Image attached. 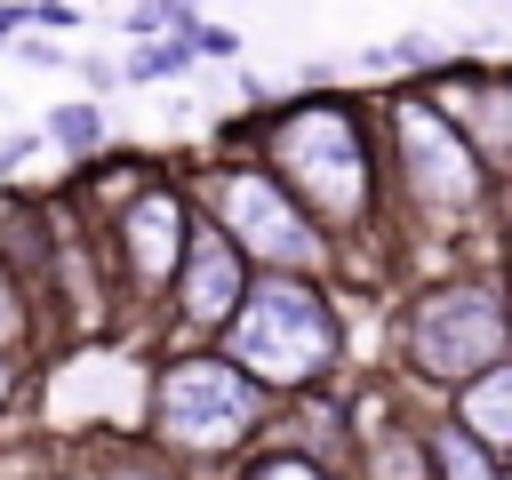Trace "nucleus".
<instances>
[{"label": "nucleus", "instance_id": "9b49d317", "mask_svg": "<svg viewBox=\"0 0 512 480\" xmlns=\"http://www.w3.org/2000/svg\"><path fill=\"white\" fill-rule=\"evenodd\" d=\"M424 472H432V480H496L488 448H480L464 424H432V432H424Z\"/></svg>", "mask_w": 512, "mask_h": 480}, {"label": "nucleus", "instance_id": "20e7f679", "mask_svg": "<svg viewBox=\"0 0 512 480\" xmlns=\"http://www.w3.org/2000/svg\"><path fill=\"white\" fill-rule=\"evenodd\" d=\"M208 224L264 272H320L328 264V232L280 192L272 168H216L208 176Z\"/></svg>", "mask_w": 512, "mask_h": 480}, {"label": "nucleus", "instance_id": "6ab92c4d", "mask_svg": "<svg viewBox=\"0 0 512 480\" xmlns=\"http://www.w3.org/2000/svg\"><path fill=\"white\" fill-rule=\"evenodd\" d=\"M32 152H40L32 128H24V136H0V168H16V160H32Z\"/></svg>", "mask_w": 512, "mask_h": 480}, {"label": "nucleus", "instance_id": "1a4fd4ad", "mask_svg": "<svg viewBox=\"0 0 512 480\" xmlns=\"http://www.w3.org/2000/svg\"><path fill=\"white\" fill-rule=\"evenodd\" d=\"M432 104H440L448 128L472 144L480 168H504V176H512V80H456V88H440Z\"/></svg>", "mask_w": 512, "mask_h": 480}, {"label": "nucleus", "instance_id": "f3484780", "mask_svg": "<svg viewBox=\"0 0 512 480\" xmlns=\"http://www.w3.org/2000/svg\"><path fill=\"white\" fill-rule=\"evenodd\" d=\"M8 56H16V64H32V72H56V64H64V48H56V40H32V32H16V40H8Z\"/></svg>", "mask_w": 512, "mask_h": 480}, {"label": "nucleus", "instance_id": "9d476101", "mask_svg": "<svg viewBox=\"0 0 512 480\" xmlns=\"http://www.w3.org/2000/svg\"><path fill=\"white\" fill-rule=\"evenodd\" d=\"M456 424H464L480 448H512V360H496V368H480V376L464 384Z\"/></svg>", "mask_w": 512, "mask_h": 480}, {"label": "nucleus", "instance_id": "4be33fe9", "mask_svg": "<svg viewBox=\"0 0 512 480\" xmlns=\"http://www.w3.org/2000/svg\"><path fill=\"white\" fill-rule=\"evenodd\" d=\"M136 8H160V0H136Z\"/></svg>", "mask_w": 512, "mask_h": 480}, {"label": "nucleus", "instance_id": "dca6fc26", "mask_svg": "<svg viewBox=\"0 0 512 480\" xmlns=\"http://www.w3.org/2000/svg\"><path fill=\"white\" fill-rule=\"evenodd\" d=\"M32 24H40V32H72L80 8H72V0H24V32H32Z\"/></svg>", "mask_w": 512, "mask_h": 480}, {"label": "nucleus", "instance_id": "f03ea898", "mask_svg": "<svg viewBox=\"0 0 512 480\" xmlns=\"http://www.w3.org/2000/svg\"><path fill=\"white\" fill-rule=\"evenodd\" d=\"M224 360L248 384H312L336 360V312L312 280L296 272H264L248 280V296L224 320Z\"/></svg>", "mask_w": 512, "mask_h": 480}, {"label": "nucleus", "instance_id": "2eb2a0df", "mask_svg": "<svg viewBox=\"0 0 512 480\" xmlns=\"http://www.w3.org/2000/svg\"><path fill=\"white\" fill-rule=\"evenodd\" d=\"M248 480H328V464H320V456H304V448H272V456H256V464H248Z\"/></svg>", "mask_w": 512, "mask_h": 480}, {"label": "nucleus", "instance_id": "6e6552de", "mask_svg": "<svg viewBox=\"0 0 512 480\" xmlns=\"http://www.w3.org/2000/svg\"><path fill=\"white\" fill-rule=\"evenodd\" d=\"M176 312H184V328H224L232 320V304L248 296V256L200 216L192 232H184V256H176Z\"/></svg>", "mask_w": 512, "mask_h": 480}, {"label": "nucleus", "instance_id": "5701e85b", "mask_svg": "<svg viewBox=\"0 0 512 480\" xmlns=\"http://www.w3.org/2000/svg\"><path fill=\"white\" fill-rule=\"evenodd\" d=\"M184 8H200V0H184Z\"/></svg>", "mask_w": 512, "mask_h": 480}, {"label": "nucleus", "instance_id": "4468645a", "mask_svg": "<svg viewBox=\"0 0 512 480\" xmlns=\"http://www.w3.org/2000/svg\"><path fill=\"white\" fill-rule=\"evenodd\" d=\"M24 336H32V304H24V288L0 256V352H24Z\"/></svg>", "mask_w": 512, "mask_h": 480}, {"label": "nucleus", "instance_id": "39448f33", "mask_svg": "<svg viewBox=\"0 0 512 480\" xmlns=\"http://www.w3.org/2000/svg\"><path fill=\"white\" fill-rule=\"evenodd\" d=\"M512 344L504 296L488 280H440L408 304V360L432 384H472L480 368H496Z\"/></svg>", "mask_w": 512, "mask_h": 480}, {"label": "nucleus", "instance_id": "0eeeda50", "mask_svg": "<svg viewBox=\"0 0 512 480\" xmlns=\"http://www.w3.org/2000/svg\"><path fill=\"white\" fill-rule=\"evenodd\" d=\"M184 232H192V208L168 192V184H136L120 208H112V240H120V280L136 296H160L176 280V256H184Z\"/></svg>", "mask_w": 512, "mask_h": 480}, {"label": "nucleus", "instance_id": "7ed1b4c3", "mask_svg": "<svg viewBox=\"0 0 512 480\" xmlns=\"http://www.w3.org/2000/svg\"><path fill=\"white\" fill-rule=\"evenodd\" d=\"M264 424V384H248L224 352H176L152 376V440L168 456H232Z\"/></svg>", "mask_w": 512, "mask_h": 480}, {"label": "nucleus", "instance_id": "393cba45", "mask_svg": "<svg viewBox=\"0 0 512 480\" xmlns=\"http://www.w3.org/2000/svg\"><path fill=\"white\" fill-rule=\"evenodd\" d=\"M504 480H512V472H504Z\"/></svg>", "mask_w": 512, "mask_h": 480}, {"label": "nucleus", "instance_id": "a211bd4d", "mask_svg": "<svg viewBox=\"0 0 512 480\" xmlns=\"http://www.w3.org/2000/svg\"><path fill=\"white\" fill-rule=\"evenodd\" d=\"M72 72L88 80V96H104V88H120V64H104V56H72Z\"/></svg>", "mask_w": 512, "mask_h": 480}, {"label": "nucleus", "instance_id": "f257e3e1", "mask_svg": "<svg viewBox=\"0 0 512 480\" xmlns=\"http://www.w3.org/2000/svg\"><path fill=\"white\" fill-rule=\"evenodd\" d=\"M264 152L280 192L320 224V232H360L376 208V176H368V136L352 120V104L336 96H304L296 112L264 120Z\"/></svg>", "mask_w": 512, "mask_h": 480}, {"label": "nucleus", "instance_id": "aec40b11", "mask_svg": "<svg viewBox=\"0 0 512 480\" xmlns=\"http://www.w3.org/2000/svg\"><path fill=\"white\" fill-rule=\"evenodd\" d=\"M16 400V352H0V408Z\"/></svg>", "mask_w": 512, "mask_h": 480}, {"label": "nucleus", "instance_id": "f8f14e48", "mask_svg": "<svg viewBox=\"0 0 512 480\" xmlns=\"http://www.w3.org/2000/svg\"><path fill=\"white\" fill-rule=\"evenodd\" d=\"M40 136L56 144V152H72V160H96L104 144H112V128H104V112L80 96V104H56L48 120H40Z\"/></svg>", "mask_w": 512, "mask_h": 480}, {"label": "nucleus", "instance_id": "b1692460", "mask_svg": "<svg viewBox=\"0 0 512 480\" xmlns=\"http://www.w3.org/2000/svg\"><path fill=\"white\" fill-rule=\"evenodd\" d=\"M504 320H512V304H504Z\"/></svg>", "mask_w": 512, "mask_h": 480}, {"label": "nucleus", "instance_id": "ddd939ff", "mask_svg": "<svg viewBox=\"0 0 512 480\" xmlns=\"http://www.w3.org/2000/svg\"><path fill=\"white\" fill-rule=\"evenodd\" d=\"M184 64H192V40L160 32V40H144V48H136L128 64H120V80H128V88H152V80H176Z\"/></svg>", "mask_w": 512, "mask_h": 480}, {"label": "nucleus", "instance_id": "412c9836", "mask_svg": "<svg viewBox=\"0 0 512 480\" xmlns=\"http://www.w3.org/2000/svg\"><path fill=\"white\" fill-rule=\"evenodd\" d=\"M104 480H160L152 464H104Z\"/></svg>", "mask_w": 512, "mask_h": 480}, {"label": "nucleus", "instance_id": "423d86ee", "mask_svg": "<svg viewBox=\"0 0 512 480\" xmlns=\"http://www.w3.org/2000/svg\"><path fill=\"white\" fill-rule=\"evenodd\" d=\"M392 160H400L408 200L432 224H464L488 192V168L472 160V144L448 128V112L432 96H392Z\"/></svg>", "mask_w": 512, "mask_h": 480}]
</instances>
